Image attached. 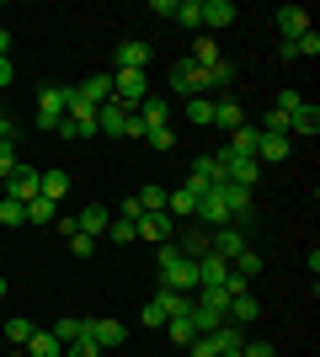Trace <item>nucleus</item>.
<instances>
[{
    "mask_svg": "<svg viewBox=\"0 0 320 357\" xmlns=\"http://www.w3.org/2000/svg\"><path fill=\"white\" fill-rule=\"evenodd\" d=\"M160 288H171V294H198V261L192 256H182V245H160Z\"/></svg>",
    "mask_w": 320,
    "mask_h": 357,
    "instance_id": "1",
    "label": "nucleus"
},
{
    "mask_svg": "<svg viewBox=\"0 0 320 357\" xmlns=\"http://www.w3.org/2000/svg\"><path fill=\"white\" fill-rule=\"evenodd\" d=\"M70 102H75V86H43L38 91V128H59L64 112H70Z\"/></svg>",
    "mask_w": 320,
    "mask_h": 357,
    "instance_id": "2",
    "label": "nucleus"
},
{
    "mask_svg": "<svg viewBox=\"0 0 320 357\" xmlns=\"http://www.w3.org/2000/svg\"><path fill=\"white\" fill-rule=\"evenodd\" d=\"M219 187H224V165H219V155H198L192 171H187V192L203 197V192H219Z\"/></svg>",
    "mask_w": 320,
    "mask_h": 357,
    "instance_id": "3",
    "label": "nucleus"
},
{
    "mask_svg": "<svg viewBox=\"0 0 320 357\" xmlns=\"http://www.w3.org/2000/svg\"><path fill=\"white\" fill-rule=\"evenodd\" d=\"M150 96V80H144V70H118L112 75V102H123L128 112H139V102Z\"/></svg>",
    "mask_w": 320,
    "mask_h": 357,
    "instance_id": "4",
    "label": "nucleus"
},
{
    "mask_svg": "<svg viewBox=\"0 0 320 357\" xmlns=\"http://www.w3.org/2000/svg\"><path fill=\"white\" fill-rule=\"evenodd\" d=\"M54 134H59V139H96V107H86V102L75 96V102H70V112H64V123L54 128Z\"/></svg>",
    "mask_w": 320,
    "mask_h": 357,
    "instance_id": "5",
    "label": "nucleus"
},
{
    "mask_svg": "<svg viewBox=\"0 0 320 357\" xmlns=\"http://www.w3.org/2000/svg\"><path fill=\"white\" fill-rule=\"evenodd\" d=\"M235 0H203V11H198V32L203 38H213V32H224L229 22H235Z\"/></svg>",
    "mask_w": 320,
    "mask_h": 357,
    "instance_id": "6",
    "label": "nucleus"
},
{
    "mask_svg": "<svg viewBox=\"0 0 320 357\" xmlns=\"http://www.w3.org/2000/svg\"><path fill=\"white\" fill-rule=\"evenodd\" d=\"M86 342H96V352H112L128 342V326L123 320H86Z\"/></svg>",
    "mask_w": 320,
    "mask_h": 357,
    "instance_id": "7",
    "label": "nucleus"
},
{
    "mask_svg": "<svg viewBox=\"0 0 320 357\" xmlns=\"http://www.w3.org/2000/svg\"><path fill=\"white\" fill-rule=\"evenodd\" d=\"M257 149H261V128H257V123H241V128L229 134L224 155H229V160H257Z\"/></svg>",
    "mask_w": 320,
    "mask_h": 357,
    "instance_id": "8",
    "label": "nucleus"
},
{
    "mask_svg": "<svg viewBox=\"0 0 320 357\" xmlns=\"http://www.w3.org/2000/svg\"><path fill=\"white\" fill-rule=\"evenodd\" d=\"M6 197H11V203H22V208H27L32 197H38V171H32V165H16L11 176H6Z\"/></svg>",
    "mask_w": 320,
    "mask_h": 357,
    "instance_id": "9",
    "label": "nucleus"
},
{
    "mask_svg": "<svg viewBox=\"0 0 320 357\" xmlns=\"http://www.w3.org/2000/svg\"><path fill=\"white\" fill-rule=\"evenodd\" d=\"M219 165H224V181H229V187H245V192L261 187V165L257 160H229V155H219Z\"/></svg>",
    "mask_w": 320,
    "mask_h": 357,
    "instance_id": "10",
    "label": "nucleus"
},
{
    "mask_svg": "<svg viewBox=\"0 0 320 357\" xmlns=\"http://www.w3.org/2000/svg\"><path fill=\"white\" fill-rule=\"evenodd\" d=\"M320 134V107L315 102H299L289 112V139H315Z\"/></svg>",
    "mask_w": 320,
    "mask_h": 357,
    "instance_id": "11",
    "label": "nucleus"
},
{
    "mask_svg": "<svg viewBox=\"0 0 320 357\" xmlns=\"http://www.w3.org/2000/svg\"><path fill=\"white\" fill-rule=\"evenodd\" d=\"M128 107L123 102H107V107H96V134H107V139H123V128H128Z\"/></svg>",
    "mask_w": 320,
    "mask_h": 357,
    "instance_id": "12",
    "label": "nucleus"
},
{
    "mask_svg": "<svg viewBox=\"0 0 320 357\" xmlns=\"http://www.w3.org/2000/svg\"><path fill=\"white\" fill-rule=\"evenodd\" d=\"M176 229H182V224L171 219L166 208H160V213H144V219H139V240H155V245H166Z\"/></svg>",
    "mask_w": 320,
    "mask_h": 357,
    "instance_id": "13",
    "label": "nucleus"
},
{
    "mask_svg": "<svg viewBox=\"0 0 320 357\" xmlns=\"http://www.w3.org/2000/svg\"><path fill=\"white\" fill-rule=\"evenodd\" d=\"M171 91H176V96H187V102H192V96H203V70L198 64H171Z\"/></svg>",
    "mask_w": 320,
    "mask_h": 357,
    "instance_id": "14",
    "label": "nucleus"
},
{
    "mask_svg": "<svg viewBox=\"0 0 320 357\" xmlns=\"http://www.w3.org/2000/svg\"><path fill=\"white\" fill-rule=\"evenodd\" d=\"M241 251H245V235L235 229V224H224V229H213V235H208V256H224V261H235Z\"/></svg>",
    "mask_w": 320,
    "mask_h": 357,
    "instance_id": "15",
    "label": "nucleus"
},
{
    "mask_svg": "<svg viewBox=\"0 0 320 357\" xmlns=\"http://www.w3.org/2000/svg\"><path fill=\"white\" fill-rule=\"evenodd\" d=\"M112 64H118V70H144V64H150V43H144V38H123Z\"/></svg>",
    "mask_w": 320,
    "mask_h": 357,
    "instance_id": "16",
    "label": "nucleus"
},
{
    "mask_svg": "<svg viewBox=\"0 0 320 357\" xmlns=\"http://www.w3.org/2000/svg\"><path fill=\"white\" fill-rule=\"evenodd\" d=\"M245 123V107L235 102V96H213V128H224V134H235Z\"/></svg>",
    "mask_w": 320,
    "mask_h": 357,
    "instance_id": "17",
    "label": "nucleus"
},
{
    "mask_svg": "<svg viewBox=\"0 0 320 357\" xmlns=\"http://www.w3.org/2000/svg\"><path fill=\"white\" fill-rule=\"evenodd\" d=\"M75 96L86 107H107V102H112V75H91V80H80Z\"/></svg>",
    "mask_w": 320,
    "mask_h": 357,
    "instance_id": "18",
    "label": "nucleus"
},
{
    "mask_svg": "<svg viewBox=\"0 0 320 357\" xmlns=\"http://www.w3.org/2000/svg\"><path fill=\"white\" fill-rule=\"evenodd\" d=\"M192 219H203L208 229H224V224H229L224 197H219V192H203V197H198V213H192Z\"/></svg>",
    "mask_w": 320,
    "mask_h": 357,
    "instance_id": "19",
    "label": "nucleus"
},
{
    "mask_svg": "<svg viewBox=\"0 0 320 357\" xmlns=\"http://www.w3.org/2000/svg\"><path fill=\"white\" fill-rule=\"evenodd\" d=\"M277 32H283V38H305L310 32V11L305 6H277Z\"/></svg>",
    "mask_w": 320,
    "mask_h": 357,
    "instance_id": "20",
    "label": "nucleus"
},
{
    "mask_svg": "<svg viewBox=\"0 0 320 357\" xmlns=\"http://www.w3.org/2000/svg\"><path fill=\"white\" fill-rule=\"evenodd\" d=\"M229 261L224 256H198V288H224Z\"/></svg>",
    "mask_w": 320,
    "mask_h": 357,
    "instance_id": "21",
    "label": "nucleus"
},
{
    "mask_svg": "<svg viewBox=\"0 0 320 357\" xmlns=\"http://www.w3.org/2000/svg\"><path fill=\"white\" fill-rule=\"evenodd\" d=\"M70 192V171H38V197H48V203H59V197Z\"/></svg>",
    "mask_w": 320,
    "mask_h": 357,
    "instance_id": "22",
    "label": "nucleus"
},
{
    "mask_svg": "<svg viewBox=\"0 0 320 357\" xmlns=\"http://www.w3.org/2000/svg\"><path fill=\"white\" fill-rule=\"evenodd\" d=\"M139 118H144V128H171V102L144 96V102H139Z\"/></svg>",
    "mask_w": 320,
    "mask_h": 357,
    "instance_id": "23",
    "label": "nucleus"
},
{
    "mask_svg": "<svg viewBox=\"0 0 320 357\" xmlns=\"http://www.w3.org/2000/svg\"><path fill=\"white\" fill-rule=\"evenodd\" d=\"M208 336H213V352L219 357H241V347H245L241 326H219V331H208Z\"/></svg>",
    "mask_w": 320,
    "mask_h": 357,
    "instance_id": "24",
    "label": "nucleus"
},
{
    "mask_svg": "<svg viewBox=\"0 0 320 357\" xmlns=\"http://www.w3.org/2000/svg\"><path fill=\"white\" fill-rule=\"evenodd\" d=\"M150 304H155L160 314H166V320H171V314H192V294H171V288H160V294H155Z\"/></svg>",
    "mask_w": 320,
    "mask_h": 357,
    "instance_id": "25",
    "label": "nucleus"
},
{
    "mask_svg": "<svg viewBox=\"0 0 320 357\" xmlns=\"http://www.w3.org/2000/svg\"><path fill=\"white\" fill-rule=\"evenodd\" d=\"M27 357H64V342L54 336V331H32V342L22 347Z\"/></svg>",
    "mask_w": 320,
    "mask_h": 357,
    "instance_id": "26",
    "label": "nucleus"
},
{
    "mask_svg": "<svg viewBox=\"0 0 320 357\" xmlns=\"http://www.w3.org/2000/svg\"><path fill=\"white\" fill-rule=\"evenodd\" d=\"M229 80H235V70H229L224 59L208 64V70H203V96H219V91H229Z\"/></svg>",
    "mask_w": 320,
    "mask_h": 357,
    "instance_id": "27",
    "label": "nucleus"
},
{
    "mask_svg": "<svg viewBox=\"0 0 320 357\" xmlns=\"http://www.w3.org/2000/svg\"><path fill=\"white\" fill-rule=\"evenodd\" d=\"M75 224H80V235H107V224H112V213H107L102 203H91L86 213H75Z\"/></svg>",
    "mask_w": 320,
    "mask_h": 357,
    "instance_id": "28",
    "label": "nucleus"
},
{
    "mask_svg": "<svg viewBox=\"0 0 320 357\" xmlns=\"http://www.w3.org/2000/svg\"><path fill=\"white\" fill-rule=\"evenodd\" d=\"M187 64H198V70H208V64H219V43L213 38H192V54H187Z\"/></svg>",
    "mask_w": 320,
    "mask_h": 357,
    "instance_id": "29",
    "label": "nucleus"
},
{
    "mask_svg": "<svg viewBox=\"0 0 320 357\" xmlns=\"http://www.w3.org/2000/svg\"><path fill=\"white\" fill-rule=\"evenodd\" d=\"M257 314H261V304L251 294H235V298H229V320H235V326H251Z\"/></svg>",
    "mask_w": 320,
    "mask_h": 357,
    "instance_id": "30",
    "label": "nucleus"
},
{
    "mask_svg": "<svg viewBox=\"0 0 320 357\" xmlns=\"http://www.w3.org/2000/svg\"><path fill=\"white\" fill-rule=\"evenodd\" d=\"M166 336H171L176 347H187L192 336H198V326H192V314H171V320H166Z\"/></svg>",
    "mask_w": 320,
    "mask_h": 357,
    "instance_id": "31",
    "label": "nucleus"
},
{
    "mask_svg": "<svg viewBox=\"0 0 320 357\" xmlns=\"http://www.w3.org/2000/svg\"><path fill=\"white\" fill-rule=\"evenodd\" d=\"M182 112H187V123H213V96H192V102H182Z\"/></svg>",
    "mask_w": 320,
    "mask_h": 357,
    "instance_id": "32",
    "label": "nucleus"
},
{
    "mask_svg": "<svg viewBox=\"0 0 320 357\" xmlns=\"http://www.w3.org/2000/svg\"><path fill=\"white\" fill-rule=\"evenodd\" d=\"M32 331H38V326H32V320H22V314H11V320H6V342H11V347H27V342H32Z\"/></svg>",
    "mask_w": 320,
    "mask_h": 357,
    "instance_id": "33",
    "label": "nucleus"
},
{
    "mask_svg": "<svg viewBox=\"0 0 320 357\" xmlns=\"http://www.w3.org/2000/svg\"><path fill=\"white\" fill-rule=\"evenodd\" d=\"M54 336H59L64 347H70V342H80V336H86V320H75V314H64V320H54Z\"/></svg>",
    "mask_w": 320,
    "mask_h": 357,
    "instance_id": "34",
    "label": "nucleus"
},
{
    "mask_svg": "<svg viewBox=\"0 0 320 357\" xmlns=\"http://www.w3.org/2000/svg\"><path fill=\"white\" fill-rule=\"evenodd\" d=\"M289 43H294V59H320V32L315 27H310L305 38H289Z\"/></svg>",
    "mask_w": 320,
    "mask_h": 357,
    "instance_id": "35",
    "label": "nucleus"
},
{
    "mask_svg": "<svg viewBox=\"0 0 320 357\" xmlns=\"http://www.w3.org/2000/svg\"><path fill=\"white\" fill-rule=\"evenodd\" d=\"M198 11H203V0H176L171 22H182V27H192V32H198Z\"/></svg>",
    "mask_w": 320,
    "mask_h": 357,
    "instance_id": "36",
    "label": "nucleus"
},
{
    "mask_svg": "<svg viewBox=\"0 0 320 357\" xmlns=\"http://www.w3.org/2000/svg\"><path fill=\"white\" fill-rule=\"evenodd\" d=\"M261 134H277V139H289V112H277V107H267V118L257 123Z\"/></svg>",
    "mask_w": 320,
    "mask_h": 357,
    "instance_id": "37",
    "label": "nucleus"
},
{
    "mask_svg": "<svg viewBox=\"0 0 320 357\" xmlns=\"http://www.w3.org/2000/svg\"><path fill=\"white\" fill-rule=\"evenodd\" d=\"M139 208H144V213H160V208H166V187H139Z\"/></svg>",
    "mask_w": 320,
    "mask_h": 357,
    "instance_id": "38",
    "label": "nucleus"
},
{
    "mask_svg": "<svg viewBox=\"0 0 320 357\" xmlns=\"http://www.w3.org/2000/svg\"><path fill=\"white\" fill-rule=\"evenodd\" d=\"M229 267H235V272H241V278H245V283H251V278H257V272H261V256L251 251V245H245V251L235 256V261H229Z\"/></svg>",
    "mask_w": 320,
    "mask_h": 357,
    "instance_id": "39",
    "label": "nucleus"
},
{
    "mask_svg": "<svg viewBox=\"0 0 320 357\" xmlns=\"http://www.w3.org/2000/svg\"><path fill=\"white\" fill-rule=\"evenodd\" d=\"M182 256H192V261L208 256V235H203V229H187V235H182Z\"/></svg>",
    "mask_w": 320,
    "mask_h": 357,
    "instance_id": "40",
    "label": "nucleus"
},
{
    "mask_svg": "<svg viewBox=\"0 0 320 357\" xmlns=\"http://www.w3.org/2000/svg\"><path fill=\"white\" fill-rule=\"evenodd\" d=\"M107 235L118 240V245H128V240H139V224L134 219H112V224H107Z\"/></svg>",
    "mask_w": 320,
    "mask_h": 357,
    "instance_id": "41",
    "label": "nucleus"
},
{
    "mask_svg": "<svg viewBox=\"0 0 320 357\" xmlns=\"http://www.w3.org/2000/svg\"><path fill=\"white\" fill-rule=\"evenodd\" d=\"M27 224H54V203H48V197H32L27 203Z\"/></svg>",
    "mask_w": 320,
    "mask_h": 357,
    "instance_id": "42",
    "label": "nucleus"
},
{
    "mask_svg": "<svg viewBox=\"0 0 320 357\" xmlns=\"http://www.w3.org/2000/svg\"><path fill=\"white\" fill-rule=\"evenodd\" d=\"M0 224H27V208H22V203H11V197H0Z\"/></svg>",
    "mask_w": 320,
    "mask_h": 357,
    "instance_id": "43",
    "label": "nucleus"
},
{
    "mask_svg": "<svg viewBox=\"0 0 320 357\" xmlns=\"http://www.w3.org/2000/svg\"><path fill=\"white\" fill-rule=\"evenodd\" d=\"M91 251H96V235H70V256H80V261H86Z\"/></svg>",
    "mask_w": 320,
    "mask_h": 357,
    "instance_id": "44",
    "label": "nucleus"
},
{
    "mask_svg": "<svg viewBox=\"0 0 320 357\" xmlns=\"http://www.w3.org/2000/svg\"><path fill=\"white\" fill-rule=\"evenodd\" d=\"M187 357H219L213 352V336H192V342H187Z\"/></svg>",
    "mask_w": 320,
    "mask_h": 357,
    "instance_id": "45",
    "label": "nucleus"
},
{
    "mask_svg": "<svg viewBox=\"0 0 320 357\" xmlns=\"http://www.w3.org/2000/svg\"><path fill=\"white\" fill-rule=\"evenodd\" d=\"M144 144H155V149H171V144H176V134H171V128H150V134H144Z\"/></svg>",
    "mask_w": 320,
    "mask_h": 357,
    "instance_id": "46",
    "label": "nucleus"
},
{
    "mask_svg": "<svg viewBox=\"0 0 320 357\" xmlns=\"http://www.w3.org/2000/svg\"><path fill=\"white\" fill-rule=\"evenodd\" d=\"M64 357H102V352H96V342H86V336H80V342L64 347Z\"/></svg>",
    "mask_w": 320,
    "mask_h": 357,
    "instance_id": "47",
    "label": "nucleus"
},
{
    "mask_svg": "<svg viewBox=\"0 0 320 357\" xmlns=\"http://www.w3.org/2000/svg\"><path fill=\"white\" fill-rule=\"evenodd\" d=\"M0 144H16V118L0 107Z\"/></svg>",
    "mask_w": 320,
    "mask_h": 357,
    "instance_id": "48",
    "label": "nucleus"
},
{
    "mask_svg": "<svg viewBox=\"0 0 320 357\" xmlns=\"http://www.w3.org/2000/svg\"><path fill=\"white\" fill-rule=\"evenodd\" d=\"M16 171V144H0V181Z\"/></svg>",
    "mask_w": 320,
    "mask_h": 357,
    "instance_id": "49",
    "label": "nucleus"
},
{
    "mask_svg": "<svg viewBox=\"0 0 320 357\" xmlns=\"http://www.w3.org/2000/svg\"><path fill=\"white\" fill-rule=\"evenodd\" d=\"M144 134H150V128H144V118L134 112V118H128V128H123V139H134V144H144Z\"/></svg>",
    "mask_w": 320,
    "mask_h": 357,
    "instance_id": "50",
    "label": "nucleus"
},
{
    "mask_svg": "<svg viewBox=\"0 0 320 357\" xmlns=\"http://www.w3.org/2000/svg\"><path fill=\"white\" fill-rule=\"evenodd\" d=\"M241 357H277V352H273V342H245Z\"/></svg>",
    "mask_w": 320,
    "mask_h": 357,
    "instance_id": "51",
    "label": "nucleus"
},
{
    "mask_svg": "<svg viewBox=\"0 0 320 357\" xmlns=\"http://www.w3.org/2000/svg\"><path fill=\"white\" fill-rule=\"evenodd\" d=\"M11 80H16V70H11V59H0V91L11 86Z\"/></svg>",
    "mask_w": 320,
    "mask_h": 357,
    "instance_id": "52",
    "label": "nucleus"
},
{
    "mask_svg": "<svg viewBox=\"0 0 320 357\" xmlns=\"http://www.w3.org/2000/svg\"><path fill=\"white\" fill-rule=\"evenodd\" d=\"M6 54H11V32H0V59H6Z\"/></svg>",
    "mask_w": 320,
    "mask_h": 357,
    "instance_id": "53",
    "label": "nucleus"
},
{
    "mask_svg": "<svg viewBox=\"0 0 320 357\" xmlns=\"http://www.w3.org/2000/svg\"><path fill=\"white\" fill-rule=\"evenodd\" d=\"M0 298H6V272H0Z\"/></svg>",
    "mask_w": 320,
    "mask_h": 357,
    "instance_id": "54",
    "label": "nucleus"
},
{
    "mask_svg": "<svg viewBox=\"0 0 320 357\" xmlns=\"http://www.w3.org/2000/svg\"><path fill=\"white\" fill-rule=\"evenodd\" d=\"M0 197H6V181H0Z\"/></svg>",
    "mask_w": 320,
    "mask_h": 357,
    "instance_id": "55",
    "label": "nucleus"
},
{
    "mask_svg": "<svg viewBox=\"0 0 320 357\" xmlns=\"http://www.w3.org/2000/svg\"><path fill=\"white\" fill-rule=\"evenodd\" d=\"M11 357H27V352H11Z\"/></svg>",
    "mask_w": 320,
    "mask_h": 357,
    "instance_id": "56",
    "label": "nucleus"
}]
</instances>
